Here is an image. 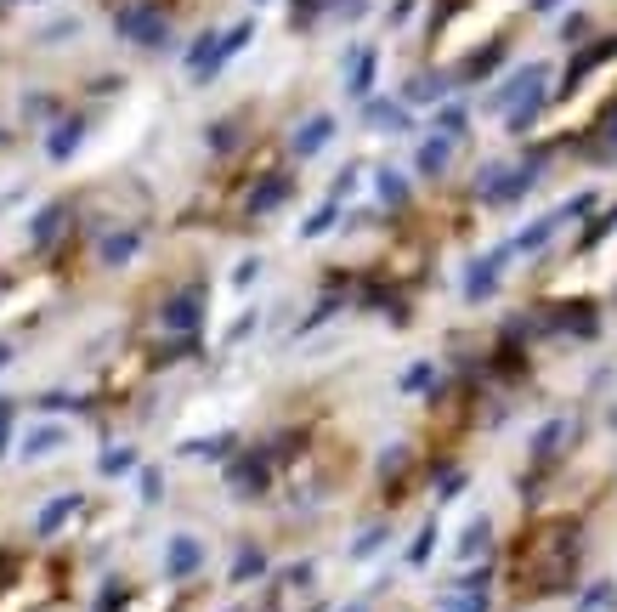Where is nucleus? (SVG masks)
<instances>
[{"instance_id": "1", "label": "nucleus", "mask_w": 617, "mask_h": 612, "mask_svg": "<svg viewBox=\"0 0 617 612\" xmlns=\"http://www.w3.org/2000/svg\"><path fill=\"white\" fill-rule=\"evenodd\" d=\"M199 561H204V544L199 539H170V573L176 579H187V573H199Z\"/></svg>"}, {"instance_id": "2", "label": "nucleus", "mask_w": 617, "mask_h": 612, "mask_svg": "<svg viewBox=\"0 0 617 612\" xmlns=\"http://www.w3.org/2000/svg\"><path fill=\"white\" fill-rule=\"evenodd\" d=\"M499 267H504V256H481L476 267H471V284H464V295H471V301H487V295H493L499 284Z\"/></svg>"}, {"instance_id": "3", "label": "nucleus", "mask_w": 617, "mask_h": 612, "mask_svg": "<svg viewBox=\"0 0 617 612\" xmlns=\"http://www.w3.org/2000/svg\"><path fill=\"white\" fill-rule=\"evenodd\" d=\"M284 199H289V182H284V176L255 182V193H249V216H266V210H278Z\"/></svg>"}, {"instance_id": "4", "label": "nucleus", "mask_w": 617, "mask_h": 612, "mask_svg": "<svg viewBox=\"0 0 617 612\" xmlns=\"http://www.w3.org/2000/svg\"><path fill=\"white\" fill-rule=\"evenodd\" d=\"M329 131H334V119H329V114L306 119V125H301V137H294V154H317V147L329 142Z\"/></svg>"}, {"instance_id": "5", "label": "nucleus", "mask_w": 617, "mask_h": 612, "mask_svg": "<svg viewBox=\"0 0 617 612\" xmlns=\"http://www.w3.org/2000/svg\"><path fill=\"white\" fill-rule=\"evenodd\" d=\"M561 437H566V419H549V426H544V431L533 437V466H538V471L549 466V454L561 448Z\"/></svg>"}, {"instance_id": "6", "label": "nucleus", "mask_w": 617, "mask_h": 612, "mask_svg": "<svg viewBox=\"0 0 617 612\" xmlns=\"http://www.w3.org/2000/svg\"><path fill=\"white\" fill-rule=\"evenodd\" d=\"M487 544H493V522L481 516V522H471V527L459 533V556L471 561V556H481V551H487Z\"/></svg>"}, {"instance_id": "7", "label": "nucleus", "mask_w": 617, "mask_h": 612, "mask_svg": "<svg viewBox=\"0 0 617 612\" xmlns=\"http://www.w3.org/2000/svg\"><path fill=\"white\" fill-rule=\"evenodd\" d=\"M419 171H425V176H442V171H448V137H431V142L419 147Z\"/></svg>"}, {"instance_id": "8", "label": "nucleus", "mask_w": 617, "mask_h": 612, "mask_svg": "<svg viewBox=\"0 0 617 612\" xmlns=\"http://www.w3.org/2000/svg\"><path fill=\"white\" fill-rule=\"evenodd\" d=\"M617 607V584L612 579H601V584H589V596H584V607L578 612H612Z\"/></svg>"}, {"instance_id": "9", "label": "nucleus", "mask_w": 617, "mask_h": 612, "mask_svg": "<svg viewBox=\"0 0 617 612\" xmlns=\"http://www.w3.org/2000/svg\"><path fill=\"white\" fill-rule=\"evenodd\" d=\"M62 221H69V204H51V210H46V216H40V221H34V244H51Z\"/></svg>"}, {"instance_id": "10", "label": "nucleus", "mask_w": 617, "mask_h": 612, "mask_svg": "<svg viewBox=\"0 0 617 612\" xmlns=\"http://www.w3.org/2000/svg\"><path fill=\"white\" fill-rule=\"evenodd\" d=\"M74 511H79V499H51V504H46V516H40V533H57V527L69 522Z\"/></svg>"}, {"instance_id": "11", "label": "nucleus", "mask_w": 617, "mask_h": 612, "mask_svg": "<svg viewBox=\"0 0 617 612\" xmlns=\"http://www.w3.org/2000/svg\"><path fill=\"white\" fill-rule=\"evenodd\" d=\"M402 391H436V369L431 363H414L408 380H402Z\"/></svg>"}, {"instance_id": "12", "label": "nucleus", "mask_w": 617, "mask_h": 612, "mask_svg": "<svg viewBox=\"0 0 617 612\" xmlns=\"http://www.w3.org/2000/svg\"><path fill=\"white\" fill-rule=\"evenodd\" d=\"M431 551H436V522H431V527H419V539H414L408 561H414V567H425V561H431Z\"/></svg>"}, {"instance_id": "13", "label": "nucleus", "mask_w": 617, "mask_h": 612, "mask_svg": "<svg viewBox=\"0 0 617 612\" xmlns=\"http://www.w3.org/2000/svg\"><path fill=\"white\" fill-rule=\"evenodd\" d=\"M379 199H386V204H402V199H408V187H402L397 171H379Z\"/></svg>"}, {"instance_id": "14", "label": "nucleus", "mask_w": 617, "mask_h": 612, "mask_svg": "<svg viewBox=\"0 0 617 612\" xmlns=\"http://www.w3.org/2000/svg\"><path fill=\"white\" fill-rule=\"evenodd\" d=\"M131 250H136V233H119V239H108V244H102V261H125Z\"/></svg>"}, {"instance_id": "15", "label": "nucleus", "mask_w": 617, "mask_h": 612, "mask_svg": "<svg viewBox=\"0 0 617 612\" xmlns=\"http://www.w3.org/2000/svg\"><path fill=\"white\" fill-rule=\"evenodd\" d=\"M102 471H108V476L131 471V448H108V454H102Z\"/></svg>"}, {"instance_id": "16", "label": "nucleus", "mask_w": 617, "mask_h": 612, "mask_svg": "<svg viewBox=\"0 0 617 612\" xmlns=\"http://www.w3.org/2000/svg\"><path fill=\"white\" fill-rule=\"evenodd\" d=\"M261 567H266V561H261V551H244V561L232 567V579L244 584V579H255V573H261Z\"/></svg>"}, {"instance_id": "17", "label": "nucleus", "mask_w": 617, "mask_h": 612, "mask_svg": "<svg viewBox=\"0 0 617 612\" xmlns=\"http://www.w3.org/2000/svg\"><path fill=\"white\" fill-rule=\"evenodd\" d=\"M448 612H487V596H481V589H471V596H459Z\"/></svg>"}, {"instance_id": "18", "label": "nucleus", "mask_w": 617, "mask_h": 612, "mask_svg": "<svg viewBox=\"0 0 617 612\" xmlns=\"http://www.w3.org/2000/svg\"><path fill=\"white\" fill-rule=\"evenodd\" d=\"M379 544H386V527H369V533L357 539V556H369V551H379Z\"/></svg>"}, {"instance_id": "19", "label": "nucleus", "mask_w": 617, "mask_h": 612, "mask_svg": "<svg viewBox=\"0 0 617 612\" xmlns=\"http://www.w3.org/2000/svg\"><path fill=\"white\" fill-rule=\"evenodd\" d=\"M51 442H57V431H34V437H29V454H46Z\"/></svg>"}, {"instance_id": "20", "label": "nucleus", "mask_w": 617, "mask_h": 612, "mask_svg": "<svg viewBox=\"0 0 617 612\" xmlns=\"http://www.w3.org/2000/svg\"><path fill=\"white\" fill-rule=\"evenodd\" d=\"M6 419H12V403H0V426H6Z\"/></svg>"}, {"instance_id": "21", "label": "nucleus", "mask_w": 617, "mask_h": 612, "mask_svg": "<svg viewBox=\"0 0 617 612\" xmlns=\"http://www.w3.org/2000/svg\"><path fill=\"white\" fill-rule=\"evenodd\" d=\"M612 426H617V414H612Z\"/></svg>"}]
</instances>
